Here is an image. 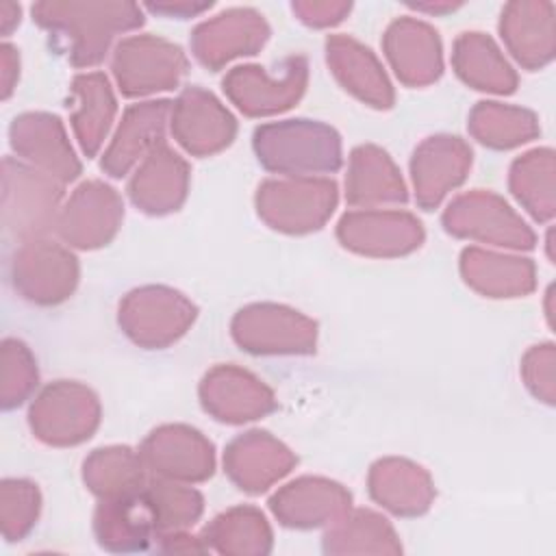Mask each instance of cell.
I'll list each match as a JSON object with an SVG mask.
<instances>
[{"instance_id": "obj_1", "label": "cell", "mask_w": 556, "mask_h": 556, "mask_svg": "<svg viewBox=\"0 0 556 556\" xmlns=\"http://www.w3.org/2000/svg\"><path fill=\"white\" fill-rule=\"evenodd\" d=\"M30 11L72 65L100 63L115 33L143 24L141 9L130 2H37Z\"/></svg>"}, {"instance_id": "obj_2", "label": "cell", "mask_w": 556, "mask_h": 556, "mask_svg": "<svg viewBox=\"0 0 556 556\" xmlns=\"http://www.w3.org/2000/svg\"><path fill=\"white\" fill-rule=\"evenodd\" d=\"M254 150L267 169L282 174L334 172L341 165L339 135L308 119L258 126L254 130Z\"/></svg>"}, {"instance_id": "obj_3", "label": "cell", "mask_w": 556, "mask_h": 556, "mask_svg": "<svg viewBox=\"0 0 556 556\" xmlns=\"http://www.w3.org/2000/svg\"><path fill=\"white\" fill-rule=\"evenodd\" d=\"M61 193L59 180L50 174L11 156L2 161V219L13 237L30 241L56 226Z\"/></svg>"}, {"instance_id": "obj_4", "label": "cell", "mask_w": 556, "mask_h": 556, "mask_svg": "<svg viewBox=\"0 0 556 556\" xmlns=\"http://www.w3.org/2000/svg\"><path fill=\"white\" fill-rule=\"evenodd\" d=\"M96 395L74 382L59 380L43 389L30 406L33 432L52 445H74L91 437L98 426Z\"/></svg>"}, {"instance_id": "obj_5", "label": "cell", "mask_w": 556, "mask_h": 556, "mask_svg": "<svg viewBox=\"0 0 556 556\" xmlns=\"http://www.w3.org/2000/svg\"><path fill=\"white\" fill-rule=\"evenodd\" d=\"M78 278L76 258L46 239L22 241L11 258V280L22 298L37 304L65 300Z\"/></svg>"}, {"instance_id": "obj_6", "label": "cell", "mask_w": 556, "mask_h": 556, "mask_svg": "<svg viewBox=\"0 0 556 556\" xmlns=\"http://www.w3.org/2000/svg\"><path fill=\"white\" fill-rule=\"evenodd\" d=\"M185 67L187 61L178 46L150 35L124 39L113 59V72L124 96L172 89Z\"/></svg>"}, {"instance_id": "obj_7", "label": "cell", "mask_w": 556, "mask_h": 556, "mask_svg": "<svg viewBox=\"0 0 556 556\" xmlns=\"http://www.w3.org/2000/svg\"><path fill=\"white\" fill-rule=\"evenodd\" d=\"M258 213L278 230L306 232L319 228L337 204L332 180H269L258 187Z\"/></svg>"}, {"instance_id": "obj_8", "label": "cell", "mask_w": 556, "mask_h": 556, "mask_svg": "<svg viewBox=\"0 0 556 556\" xmlns=\"http://www.w3.org/2000/svg\"><path fill=\"white\" fill-rule=\"evenodd\" d=\"M185 298L165 287H146L132 291L119 306V324L141 345H165L180 337L189 321H193L195 308L172 311L182 304Z\"/></svg>"}, {"instance_id": "obj_9", "label": "cell", "mask_w": 556, "mask_h": 556, "mask_svg": "<svg viewBox=\"0 0 556 556\" xmlns=\"http://www.w3.org/2000/svg\"><path fill=\"white\" fill-rule=\"evenodd\" d=\"M445 230L458 237H476L497 245L532 248L534 237L513 211L495 195L469 193L458 198L443 215Z\"/></svg>"}, {"instance_id": "obj_10", "label": "cell", "mask_w": 556, "mask_h": 556, "mask_svg": "<svg viewBox=\"0 0 556 556\" xmlns=\"http://www.w3.org/2000/svg\"><path fill=\"white\" fill-rule=\"evenodd\" d=\"M11 148L41 172L50 174L59 182L74 180L80 174L63 124L50 113H24L13 119L9 128Z\"/></svg>"}, {"instance_id": "obj_11", "label": "cell", "mask_w": 556, "mask_h": 556, "mask_svg": "<svg viewBox=\"0 0 556 556\" xmlns=\"http://www.w3.org/2000/svg\"><path fill=\"white\" fill-rule=\"evenodd\" d=\"M122 213L117 193L98 180H89L65 204L56 219V230L72 245L98 248L115 235Z\"/></svg>"}, {"instance_id": "obj_12", "label": "cell", "mask_w": 556, "mask_h": 556, "mask_svg": "<svg viewBox=\"0 0 556 556\" xmlns=\"http://www.w3.org/2000/svg\"><path fill=\"white\" fill-rule=\"evenodd\" d=\"M306 85V59L289 56L285 61V74L280 80H269L261 67L245 65L235 67L224 78L226 93L248 115H265L289 109L304 91Z\"/></svg>"}, {"instance_id": "obj_13", "label": "cell", "mask_w": 556, "mask_h": 556, "mask_svg": "<svg viewBox=\"0 0 556 556\" xmlns=\"http://www.w3.org/2000/svg\"><path fill=\"white\" fill-rule=\"evenodd\" d=\"M269 37V28L252 9H230L193 30V52L208 65L219 67L239 54H254Z\"/></svg>"}, {"instance_id": "obj_14", "label": "cell", "mask_w": 556, "mask_h": 556, "mask_svg": "<svg viewBox=\"0 0 556 556\" xmlns=\"http://www.w3.org/2000/svg\"><path fill=\"white\" fill-rule=\"evenodd\" d=\"M156 530L159 515L148 486L106 497L96 513L100 543L111 549H143Z\"/></svg>"}, {"instance_id": "obj_15", "label": "cell", "mask_w": 556, "mask_h": 556, "mask_svg": "<svg viewBox=\"0 0 556 556\" xmlns=\"http://www.w3.org/2000/svg\"><path fill=\"white\" fill-rule=\"evenodd\" d=\"M174 135L193 154H211L235 137V119L206 91L189 87L174 106Z\"/></svg>"}, {"instance_id": "obj_16", "label": "cell", "mask_w": 556, "mask_h": 556, "mask_svg": "<svg viewBox=\"0 0 556 556\" xmlns=\"http://www.w3.org/2000/svg\"><path fill=\"white\" fill-rule=\"evenodd\" d=\"M141 456L154 471L167 478L204 480L213 473V445L198 430L185 426L154 430L143 443Z\"/></svg>"}, {"instance_id": "obj_17", "label": "cell", "mask_w": 556, "mask_h": 556, "mask_svg": "<svg viewBox=\"0 0 556 556\" xmlns=\"http://www.w3.org/2000/svg\"><path fill=\"white\" fill-rule=\"evenodd\" d=\"M471 163V152L458 137H430L413 154V180L417 202L430 211L456 187Z\"/></svg>"}, {"instance_id": "obj_18", "label": "cell", "mask_w": 556, "mask_h": 556, "mask_svg": "<svg viewBox=\"0 0 556 556\" xmlns=\"http://www.w3.org/2000/svg\"><path fill=\"white\" fill-rule=\"evenodd\" d=\"M339 239L363 254H404L421 243L424 230L404 213H350L339 224Z\"/></svg>"}, {"instance_id": "obj_19", "label": "cell", "mask_w": 556, "mask_h": 556, "mask_svg": "<svg viewBox=\"0 0 556 556\" xmlns=\"http://www.w3.org/2000/svg\"><path fill=\"white\" fill-rule=\"evenodd\" d=\"M384 50L395 74L408 85H424L441 74V43L437 30L424 22H393L384 35Z\"/></svg>"}, {"instance_id": "obj_20", "label": "cell", "mask_w": 556, "mask_h": 556, "mask_svg": "<svg viewBox=\"0 0 556 556\" xmlns=\"http://www.w3.org/2000/svg\"><path fill=\"white\" fill-rule=\"evenodd\" d=\"M241 317L269 328L263 332H250L237 337V343L256 354H282V352H311L315 345V324L295 311L274 304H256L239 311Z\"/></svg>"}, {"instance_id": "obj_21", "label": "cell", "mask_w": 556, "mask_h": 556, "mask_svg": "<svg viewBox=\"0 0 556 556\" xmlns=\"http://www.w3.org/2000/svg\"><path fill=\"white\" fill-rule=\"evenodd\" d=\"M187 165L165 143L150 150L143 167L130 180V198L146 213L176 211L185 200Z\"/></svg>"}, {"instance_id": "obj_22", "label": "cell", "mask_w": 556, "mask_h": 556, "mask_svg": "<svg viewBox=\"0 0 556 556\" xmlns=\"http://www.w3.org/2000/svg\"><path fill=\"white\" fill-rule=\"evenodd\" d=\"M167 111V100L130 106L119 124L111 148L102 159V169L119 178L146 150H154L159 143H163Z\"/></svg>"}, {"instance_id": "obj_23", "label": "cell", "mask_w": 556, "mask_h": 556, "mask_svg": "<svg viewBox=\"0 0 556 556\" xmlns=\"http://www.w3.org/2000/svg\"><path fill=\"white\" fill-rule=\"evenodd\" d=\"M328 63L334 67L337 78L345 85V89L354 91L361 100L371 102V106L389 109L393 102L391 85L371 54L369 48H363L358 41L334 35L326 41Z\"/></svg>"}, {"instance_id": "obj_24", "label": "cell", "mask_w": 556, "mask_h": 556, "mask_svg": "<svg viewBox=\"0 0 556 556\" xmlns=\"http://www.w3.org/2000/svg\"><path fill=\"white\" fill-rule=\"evenodd\" d=\"M226 469L230 478L245 491L258 493L267 489V482L258 467L269 476V480L280 478L293 465V456L285 445L269 439L267 432H248L235 439L226 452Z\"/></svg>"}, {"instance_id": "obj_25", "label": "cell", "mask_w": 556, "mask_h": 556, "mask_svg": "<svg viewBox=\"0 0 556 556\" xmlns=\"http://www.w3.org/2000/svg\"><path fill=\"white\" fill-rule=\"evenodd\" d=\"M200 395H202V402L213 397H224V395L232 397L215 415L217 419L230 421V424L256 419L258 415H265L267 410L274 408L271 391L248 371H241L235 367H219L206 374L200 387Z\"/></svg>"}, {"instance_id": "obj_26", "label": "cell", "mask_w": 556, "mask_h": 556, "mask_svg": "<svg viewBox=\"0 0 556 556\" xmlns=\"http://www.w3.org/2000/svg\"><path fill=\"white\" fill-rule=\"evenodd\" d=\"M350 204L406 202L404 182L384 152L371 146L352 152V172L345 180Z\"/></svg>"}, {"instance_id": "obj_27", "label": "cell", "mask_w": 556, "mask_h": 556, "mask_svg": "<svg viewBox=\"0 0 556 556\" xmlns=\"http://www.w3.org/2000/svg\"><path fill=\"white\" fill-rule=\"evenodd\" d=\"M454 65L458 76L476 85V89H489L510 93L515 89V74L500 56L495 43L482 33H465L454 46Z\"/></svg>"}, {"instance_id": "obj_28", "label": "cell", "mask_w": 556, "mask_h": 556, "mask_svg": "<svg viewBox=\"0 0 556 556\" xmlns=\"http://www.w3.org/2000/svg\"><path fill=\"white\" fill-rule=\"evenodd\" d=\"M72 91L78 98V109L72 115V124L85 154L93 156L111 126L115 100L106 78L100 72L76 76Z\"/></svg>"}, {"instance_id": "obj_29", "label": "cell", "mask_w": 556, "mask_h": 556, "mask_svg": "<svg viewBox=\"0 0 556 556\" xmlns=\"http://www.w3.org/2000/svg\"><path fill=\"white\" fill-rule=\"evenodd\" d=\"M274 500L282 502H298L291 506H278L274 513L282 519L287 526H298V528H308V526H319L324 523L321 519L326 515H332L337 510L328 506H319L317 502H328V500H350V495L334 482L319 480V478H302L298 482L287 484L285 491L276 493Z\"/></svg>"}, {"instance_id": "obj_30", "label": "cell", "mask_w": 556, "mask_h": 556, "mask_svg": "<svg viewBox=\"0 0 556 556\" xmlns=\"http://www.w3.org/2000/svg\"><path fill=\"white\" fill-rule=\"evenodd\" d=\"M85 482L102 497H115L141 486V460L128 447L96 450L85 460Z\"/></svg>"}, {"instance_id": "obj_31", "label": "cell", "mask_w": 556, "mask_h": 556, "mask_svg": "<svg viewBox=\"0 0 556 556\" xmlns=\"http://www.w3.org/2000/svg\"><path fill=\"white\" fill-rule=\"evenodd\" d=\"M421 467H415L406 460H380L371 469V495L382 502L393 513L413 515L428 508L430 493H419L404 489L406 482L421 478Z\"/></svg>"}, {"instance_id": "obj_32", "label": "cell", "mask_w": 556, "mask_h": 556, "mask_svg": "<svg viewBox=\"0 0 556 556\" xmlns=\"http://www.w3.org/2000/svg\"><path fill=\"white\" fill-rule=\"evenodd\" d=\"M471 132L491 148H510L536 135L534 117L497 102H480L471 113Z\"/></svg>"}, {"instance_id": "obj_33", "label": "cell", "mask_w": 556, "mask_h": 556, "mask_svg": "<svg viewBox=\"0 0 556 556\" xmlns=\"http://www.w3.org/2000/svg\"><path fill=\"white\" fill-rule=\"evenodd\" d=\"M463 274L465 280L471 282L476 289L484 293H495L493 298H500L502 293H508L502 276L513 278L528 289L532 287V265L526 258H502L495 254L480 252L476 248L463 252Z\"/></svg>"}, {"instance_id": "obj_34", "label": "cell", "mask_w": 556, "mask_h": 556, "mask_svg": "<svg viewBox=\"0 0 556 556\" xmlns=\"http://www.w3.org/2000/svg\"><path fill=\"white\" fill-rule=\"evenodd\" d=\"M37 384V367L28 348L17 339L2 341V408L22 404Z\"/></svg>"}, {"instance_id": "obj_35", "label": "cell", "mask_w": 556, "mask_h": 556, "mask_svg": "<svg viewBox=\"0 0 556 556\" xmlns=\"http://www.w3.org/2000/svg\"><path fill=\"white\" fill-rule=\"evenodd\" d=\"M2 530L9 541L22 539L37 519L39 493L26 480H4L0 486Z\"/></svg>"}, {"instance_id": "obj_36", "label": "cell", "mask_w": 556, "mask_h": 556, "mask_svg": "<svg viewBox=\"0 0 556 556\" xmlns=\"http://www.w3.org/2000/svg\"><path fill=\"white\" fill-rule=\"evenodd\" d=\"M148 491L156 506L159 530L189 526L198 519L202 510V497L191 489H180V486L156 480L148 484Z\"/></svg>"}, {"instance_id": "obj_37", "label": "cell", "mask_w": 556, "mask_h": 556, "mask_svg": "<svg viewBox=\"0 0 556 556\" xmlns=\"http://www.w3.org/2000/svg\"><path fill=\"white\" fill-rule=\"evenodd\" d=\"M293 11L311 26H328L343 20V15L350 11V2H295Z\"/></svg>"}, {"instance_id": "obj_38", "label": "cell", "mask_w": 556, "mask_h": 556, "mask_svg": "<svg viewBox=\"0 0 556 556\" xmlns=\"http://www.w3.org/2000/svg\"><path fill=\"white\" fill-rule=\"evenodd\" d=\"M150 11L154 13H163V15H176V17H189L195 13H202L206 9H211V2H202V4H193V2H156V4H146Z\"/></svg>"}, {"instance_id": "obj_39", "label": "cell", "mask_w": 556, "mask_h": 556, "mask_svg": "<svg viewBox=\"0 0 556 556\" xmlns=\"http://www.w3.org/2000/svg\"><path fill=\"white\" fill-rule=\"evenodd\" d=\"M2 52V98H9L11 89H13V83H15V76H17V52L13 46L9 43H2L0 48Z\"/></svg>"}, {"instance_id": "obj_40", "label": "cell", "mask_w": 556, "mask_h": 556, "mask_svg": "<svg viewBox=\"0 0 556 556\" xmlns=\"http://www.w3.org/2000/svg\"><path fill=\"white\" fill-rule=\"evenodd\" d=\"M20 24V7L13 2H2L0 4V26H2V35H11L13 26Z\"/></svg>"}]
</instances>
